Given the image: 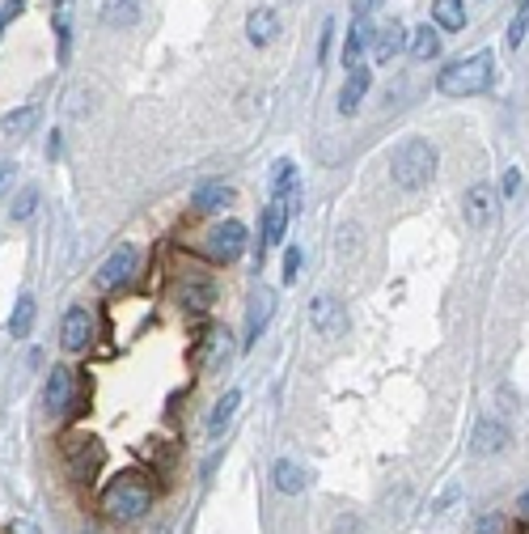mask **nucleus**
Wrapping results in <instances>:
<instances>
[{"instance_id":"f257e3e1","label":"nucleus","mask_w":529,"mask_h":534,"mask_svg":"<svg viewBox=\"0 0 529 534\" xmlns=\"http://www.w3.org/2000/svg\"><path fill=\"white\" fill-rule=\"evenodd\" d=\"M152 496H157V488H152L149 475H140V471H119V475L102 488V514L114 517V522H136V517L149 514Z\"/></svg>"},{"instance_id":"f03ea898","label":"nucleus","mask_w":529,"mask_h":534,"mask_svg":"<svg viewBox=\"0 0 529 534\" xmlns=\"http://www.w3.org/2000/svg\"><path fill=\"white\" fill-rule=\"evenodd\" d=\"M492 81H495V56L492 51H474L466 59L445 64L440 76H436V90L445 98H474V94H487Z\"/></svg>"},{"instance_id":"7ed1b4c3","label":"nucleus","mask_w":529,"mask_h":534,"mask_svg":"<svg viewBox=\"0 0 529 534\" xmlns=\"http://www.w3.org/2000/svg\"><path fill=\"white\" fill-rule=\"evenodd\" d=\"M390 174H394V183L402 191L428 187L432 174H436V149L428 145V140H419V136L402 140V145L394 149V157H390Z\"/></svg>"},{"instance_id":"20e7f679","label":"nucleus","mask_w":529,"mask_h":534,"mask_svg":"<svg viewBox=\"0 0 529 534\" xmlns=\"http://www.w3.org/2000/svg\"><path fill=\"white\" fill-rule=\"evenodd\" d=\"M242 250H246V225H242V221H221V225H212L208 238H204V255L216 259V263H233Z\"/></svg>"},{"instance_id":"39448f33","label":"nucleus","mask_w":529,"mask_h":534,"mask_svg":"<svg viewBox=\"0 0 529 534\" xmlns=\"http://www.w3.org/2000/svg\"><path fill=\"white\" fill-rule=\"evenodd\" d=\"M102 458H106V450H102L97 437H76L73 445H68V475H73L76 483H89V479L102 471Z\"/></svg>"},{"instance_id":"423d86ee","label":"nucleus","mask_w":529,"mask_h":534,"mask_svg":"<svg viewBox=\"0 0 529 534\" xmlns=\"http://www.w3.org/2000/svg\"><path fill=\"white\" fill-rule=\"evenodd\" d=\"M43 403H47V412H51V416H73V403H76V373H73V369L56 365V369L47 373Z\"/></svg>"},{"instance_id":"0eeeda50","label":"nucleus","mask_w":529,"mask_h":534,"mask_svg":"<svg viewBox=\"0 0 529 534\" xmlns=\"http://www.w3.org/2000/svg\"><path fill=\"white\" fill-rule=\"evenodd\" d=\"M59 343H64L68 352H85V348L94 343V314H89L85 305H73V310L64 314V323H59Z\"/></svg>"},{"instance_id":"6e6552de","label":"nucleus","mask_w":529,"mask_h":534,"mask_svg":"<svg viewBox=\"0 0 529 534\" xmlns=\"http://www.w3.org/2000/svg\"><path fill=\"white\" fill-rule=\"evenodd\" d=\"M271 314H276V288L259 285L250 293V310H246V348L259 343V335H263L267 323H271Z\"/></svg>"},{"instance_id":"1a4fd4ad","label":"nucleus","mask_w":529,"mask_h":534,"mask_svg":"<svg viewBox=\"0 0 529 534\" xmlns=\"http://www.w3.org/2000/svg\"><path fill=\"white\" fill-rule=\"evenodd\" d=\"M132 271H136V247L132 242H123V247H114L111 250V259L97 267V285L102 288H119V285H128L132 280Z\"/></svg>"},{"instance_id":"9d476101","label":"nucleus","mask_w":529,"mask_h":534,"mask_svg":"<svg viewBox=\"0 0 529 534\" xmlns=\"http://www.w3.org/2000/svg\"><path fill=\"white\" fill-rule=\"evenodd\" d=\"M309 314H314V326H318L322 335H331V340H339L343 331H347V314H343V305L335 297H314Z\"/></svg>"},{"instance_id":"9b49d317","label":"nucleus","mask_w":529,"mask_h":534,"mask_svg":"<svg viewBox=\"0 0 529 534\" xmlns=\"http://www.w3.org/2000/svg\"><path fill=\"white\" fill-rule=\"evenodd\" d=\"M407 43H411L407 26H402V21H385L377 35H373V56H377V64H390L398 51H407Z\"/></svg>"},{"instance_id":"f8f14e48","label":"nucleus","mask_w":529,"mask_h":534,"mask_svg":"<svg viewBox=\"0 0 529 534\" xmlns=\"http://www.w3.org/2000/svg\"><path fill=\"white\" fill-rule=\"evenodd\" d=\"M233 204V187L229 183H199V187L191 191V208L212 216V212H225Z\"/></svg>"},{"instance_id":"ddd939ff","label":"nucleus","mask_w":529,"mask_h":534,"mask_svg":"<svg viewBox=\"0 0 529 534\" xmlns=\"http://www.w3.org/2000/svg\"><path fill=\"white\" fill-rule=\"evenodd\" d=\"M369 85H373V73L356 64V68H347V85L339 90V114H356L364 94H369Z\"/></svg>"},{"instance_id":"4468645a","label":"nucleus","mask_w":529,"mask_h":534,"mask_svg":"<svg viewBox=\"0 0 529 534\" xmlns=\"http://www.w3.org/2000/svg\"><path fill=\"white\" fill-rule=\"evenodd\" d=\"M288 212H292V195H276L263 212V250L284 242V229H288Z\"/></svg>"},{"instance_id":"2eb2a0df","label":"nucleus","mask_w":529,"mask_h":534,"mask_svg":"<svg viewBox=\"0 0 529 534\" xmlns=\"http://www.w3.org/2000/svg\"><path fill=\"white\" fill-rule=\"evenodd\" d=\"M504 445H509V424L495 416L478 420V428H474V454H495Z\"/></svg>"},{"instance_id":"dca6fc26","label":"nucleus","mask_w":529,"mask_h":534,"mask_svg":"<svg viewBox=\"0 0 529 534\" xmlns=\"http://www.w3.org/2000/svg\"><path fill=\"white\" fill-rule=\"evenodd\" d=\"M492 216H495V191L483 187V183L466 191V221H471L474 229H483Z\"/></svg>"},{"instance_id":"f3484780","label":"nucleus","mask_w":529,"mask_h":534,"mask_svg":"<svg viewBox=\"0 0 529 534\" xmlns=\"http://www.w3.org/2000/svg\"><path fill=\"white\" fill-rule=\"evenodd\" d=\"M280 35V18H276V9H254L246 18V38L254 47H267L271 38Z\"/></svg>"},{"instance_id":"a211bd4d","label":"nucleus","mask_w":529,"mask_h":534,"mask_svg":"<svg viewBox=\"0 0 529 534\" xmlns=\"http://www.w3.org/2000/svg\"><path fill=\"white\" fill-rule=\"evenodd\" d=\"M373 35H377V30H373V21H369V18L352 21V30H347V47H343V64H347V68H356V64H360V56H364V47L373 43Z\"/></svg>"},{"instance_id":"6ab92c4d","label":"nucleus","mask_w":529,"mask_h":534,"mask_svg":"<svg viewBox=\"0 0 529 534\" xmlns=\"http://www.w3.org/2000/svg\"><path fill=\"white\" fill-rule=\"evenodd\" d=\"M271 479H276V492L297 496L305 488V467L301 462H292V458H280V462L271 467Z\"/></svg>"},{"instance_id":"aec40b11","label":"nucleus","mask_w":529,"mask_h":534,"mask_svg":"<svg viewBox=\"0 0 529 534\" xmlns=\"http://www.w3.org/2000/svg\"><path fill=\"white\" fill-rule=\"evenodd\" d=\"M432 21L436 30L457 35V30H466V4L462 0H432Z\"/></svg>"},{"instance_id":"412c9836","label":"nucleus","mask_w":529,"mask_h":534,"mask_svg":"<svg viewBox=\"0 0 529 534\" xmlns=\"http://www.w3.org/2000/svg\"><path fill=\"white\" fill-rule=\"evenodd\" d=\"M225 357H229V331L212 326L208 335H204V348H199V369H216Z\"/></svg>"},{"instance_id":"4be33fe9","label":"nucleus","mask_w":529,"mask_h":534,"mask_svg":"<svg viewBox=\"0 0 529 534\" xmlns=\"http://www.w3.org/2000/svg\"><path fill=\"white\" fill-rule=\"evenodd\" d=\"M136 18H140V4H136V0H106V4H102V21H106L111 30L136 26Z\"/></svg>"},{"instance_id":"5701e85b","label":"nucleus","mask_w":529,"mask_h":534,"mask_svg":"<svg viewBox=\"0 0 529 534\" xmlns=\"http://www.w3.org/2000/svg\"><path fill=\"white\" fill-rule=\"evenodd\" d=\"M30 331H35V297L21 293L18 305H13V318H9V335H13V340H26Z\"/></svg>"},{"instance_id":"b1692460","label":"nucleus","mask_w":529,"mask_h":534,"mask_svg":"<svg viewBox=\"0 0 529 534\" xmlns=\"http://www.w3.org/2000/svg\"><path fill=\"white\" fill-rule=\"evenodd\" d=\"M407 51L416 59H436L440 56V30L436 26H419L416 35H411V43H407Z\"/></svg>"},{"instance_id":"393cba45","label":"nucleus","mask_w":529,"mask_h":534,"mask_svg":"<svg viewBox=\"0 0 529 534\" xmlns=\"http://www.w3.org/2000/svg\"><path fill=\"white\" fill-rule=\"evenodd\" d=\"M237 403H242V395H237V390H229L225 399L212 407V420H208V433H212V437H221V433L229 428V420H233V412H237Z\"/></svg>"},{"instance_id":"a878e982","label":"nucleus","mask_w":529,"mask_h":534,"mask_svg":"<svg viewBox=\"0 0 529 534\" xmlns=\"http://www.w3.org/2000/svg\"><path fill=\"white\" fill-rule=\"evenodd\" d=\"M35 123H38V106H21V111H9V114H4V123H0V128H4L9 136H26L30 128H35Z\"/></svg>"},{"instance_id":"bb28decb","label":"nucleus","mask_w":529,"mask_h":534,"mask_svg":"<svg viewBox=\"0 0 529 534\" xmlns=\"http://www.w3.org/2000/svg\"><path fill=\"white\" fill-rule=\"evenodd\" d=\"M292 174H297V166H292L288 157H280V161L271 166V191H276V195H288V187H292Z\"/></svg>"},{"instance_id":"cd10ccee","label":"nucleus","mask_w":529,"mask_h":534,"mask_svg":"<svg viewBox=\"0 0 529 534\" xmlns=\"http://www.w3.org/2000/svg\"><path fill=\"white\" fill-rule=\"evenodd\" d=\"M35 204H38V191H35V187H26V191L18 195V200H13V208H9V212H13V221H26V216L35 212Z\"/></svg>"},{"instance_id":"c85d7f7f","label":"nucleus","mask_w":529,"mask_h":534,"mask_svg":"<svg viewBox=\"0 0 529 534\" xmlns=\"http://www.w3.org/2000/svg\"><path fill=\"white\" fill-rule=\"evenodd\" d=\"M297 271H301V250L288 247V250H284V280L292 285V280H297Z\"/></svg>"},{"instance_id":"c756f323","label":"nucleus","mask_w":529,"mask_h":534,"mask_svg":"<svg viewBox=\"0 0 529 534\" xmlns=\"http://www.w3.org/2000/svg\"><path fill=\"white\" fill-rule=\"evenodd\" d=\"M478 534H504V517H500V514H483V517H478Z\"/></svg>"},{"instance_id":"7c9ffc66","label":"nucleus","mask_w":529,"mask_h":534,"mask_svg":"<svg viewBox=\"0 0 529 534\" xmlns=\"http://www.w3.org/2000/svg\"><path fill=\"white\" fill-rule=\"evenodd\" d=\"M377 9H381V0H352V13H356V18H373Z\"/></svg>"},{"instance_id":"2f4dec72","label":"nucleus","mask_w":529,"mask_h":534,"mask_svg":"<svg viewBox=\"0 0 529 534\" xmlns=\"http://www.w3.org/2000/svg\"><path fill=\"white\" fill-rule=\"evenodd\" d=\"M331 35H335V21L326 18V26H322V47H318V59L326 64V56H331Z\"/></svg>"},{"instance_id":"473e14b6","label":"nucleus","mask_w":529,"mask_h":534,"mask_svg":"<svg viewBox=\"0 0 529 534\" xmlns=\"http://www.w3.org/2000/svg\"><path fill=\"white\" fill-rule=\"evenodd\" d=\"M9 534H38V526L30 522V517H18V522L9 526Z\"/></svg>"},{"instance_id":"72a5a7b5","label":"nucleus","mask_w":529,"mask_h":534,"mask_svg":"<svg viewBox=\"0 0 529 534\" xmlns=\"http://www.w3.org/2000/svg\"><path fill=\"white\" fill-rule=\"evenodd\" d=\"M517 187H521V170H509V174H504V191L512 195Z\"/></svg>"},{"instance_id":"f704fd0d","label":"nucleus","mask_w":529,"mask_h":534,"mask_svg":"<svg viewBox=\"0 0 529 534\" xmlns=\"http://www.w3.org/2000/svg\"><path fill=\"white\" fill-rule=\"evenodd\" d=\"M517 514L529 522V492H521V500H517Z\"/></svg>"},{"instance_id":"c9c22d12","label":"nucleus","mask_w":529,"mask_h":534,"mask_svg":"<svg viewBox=\"0 0 529 534\" xmlns=\"http://www.w3.org/2000/svg\"><path fill=\"white\" fill-rule=\"evenodd\" d=\"M9 174H13V166H9V161H4V166H0V187H4V183H9Z\"/></svg>"},{"instance_id":"e433bc0d","label":"nucleus","mask_w":529,"mask_h":534,"mask_svg":"<svg viewBox=\"0 0 529 534\" xmlns=\"http://www.w3.org/2000/svg\"><path fill=\"white\" fill-rule=\"evenodd\" d=\"M51 4H68V0H51Z\"/></svg>"}]
</instances>
